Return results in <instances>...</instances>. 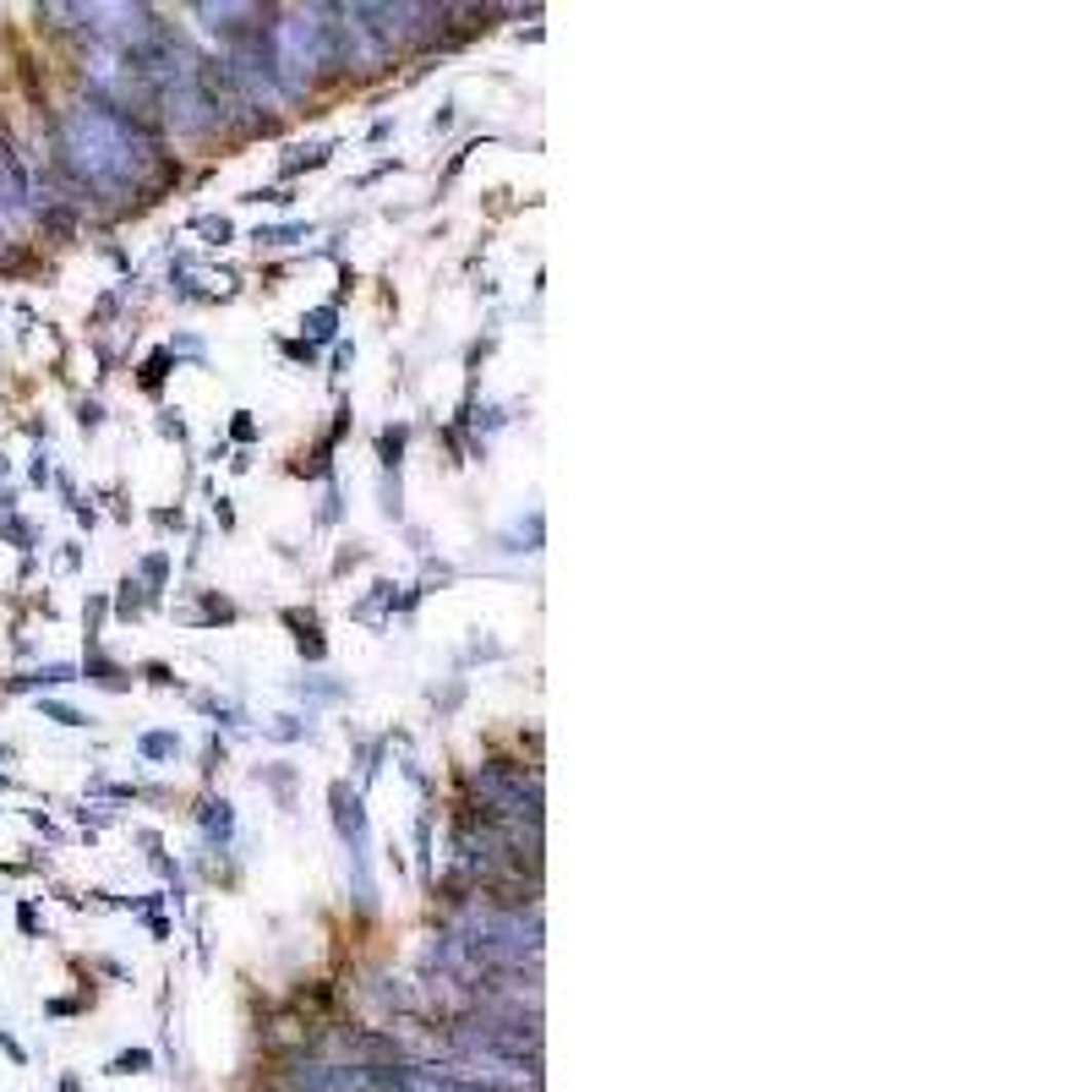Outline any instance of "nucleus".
I'll use <instances>...</instances> for the list:
<instances>
[{
    "label": "nucleus",
    "instance_id": "1",
    "mask_svg": "<svg viewBox=\"0 0 1092 1092\" xmlns=\"http://www.w3.org/2000/svg\"><path fill=\"white\" fill-rule=\"evenodd\" d=\"M148 1065H153V1054L148 1049H131V1054H115L110 1070H115V1077H137V1070H148Z\"/></svg>",
    "mask_w": 1092,
    "mask_h": 1092
},
{
    "label": "nucleus",
    "instance_id": "2",
    "mask_svg": "<svg viewBox=\"0 0 1092 1092\" xmlns=\"http://www.w3.org/2000/svg\"><path fill=\"white\" fill-rule=\"evenodd\" d=\"M49 716H55L61 726H82V716H77V710H66V705H49Z\"/></svg>",
    "mask_w": 1092,
    "mask_h": 1092
}]
</instances>
